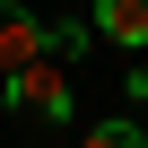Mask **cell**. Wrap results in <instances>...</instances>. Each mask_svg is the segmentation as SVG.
Instances as JSON below:
<instances>
[{"instance_id":"cell-2","label":"cell","mask_w":148,"mask_h":148,"mask_svg":"<svg viewBox=\"0 0 148 148\" xmlns=\"http://www.w3.org/2000/svg\"><path fill=\"white\" fill-rule=\"evenodd\" d=\"M35 52H52V26L35 9H18V0H0V79H9L18 61H35Z\"/></svg>"},{"instance_id":"cell-4","label":"cell","mask_w":148,"mask_h":148,"mask_svg":"<svg viewBox=\"0 0 148 148\" xmlns=\"http://www.w3.org/2000/svg\"><path fill=\"white\" fill-rule=\"evenodd\" d=\"M79 148H148V122H87Z\"/></svg>"},{"instance_id":"cell-3","label":"cell","mask_w":148,"mask_h":148,"mask_svg":"<svg viewBox=\"0 0 148 148\" xmlns=\"http://www.w3.org/2000/svg\"><path fill=\"white\" fill-rule=\"evenodd\" d=\"M87 18H96V35H105V44L148 52V0H87Z\"/></svg>"},{"instance_id":"cell-1","label":"cell","mask_w":148,"mask_h":148,"mask_svg":"<svg viewBox=\"0 0 148 148\" xmlns=\"http://www.w3.org/2000/svg\"><path fill=\"white\" fill-rule=\"evenodd\" d=\"M0 105L9 113H35V122H70V70H61V52L18 61L9 79H0Z\"/></svg>"}]
</instances>
